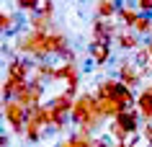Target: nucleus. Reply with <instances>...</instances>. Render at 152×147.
Instances as JSON below:
<instances>
[{
    "mask_svg": "<svg viewBox=\"0 0 152 147\" xmlns=\"http://www.w3.org/2000/svg\"><path fill=\"white\" fill-rule=\"evenodd\" d=\"M139 108H126V111H121L116 119L111 121V137L116 142H126L137 129H139Z\"/></svg>",
    "mask_w": 152,
    "mask_h": 147,
    "instance_id": "f03ea898",
    "label": "nucleus"
},
{
    "mask_svg": "<svg viewBox=\"0 0 152 147\" xmlns=\"http://www.w3.org/2000/svg\"><path fill=\"white\" fill-rule=\"evenodd\" d=\"M116 16H119V0H98L96 18H106V21H113Z\"/></svg>",
    "mask_w": 152,
    "mask_h": 147,
    "instance_id": "1a4fd4ad",
    "label": "nucleus"
},
{
    "mask_svg": "<svg viewBox=\"0 0 152 147\" xmlns=\"http://www.w3.org/2000/svg\"><path fill=\"white\" fill-rule=\"evenodd\" d=\"M88 54H90V59H93V62L103 65V62H108V59H111V44H106V41H90Z\"/></svg>",
    "mask_w": 152,
    "mask_h": 147,
    "instance_id": "6e6552de",
    "label": "nucleus"
},
{
    "mask_svg": "<svg viewBox=\"0 0 152 147\" xmlns=\"http://www.w3.org/2000/svg\"><path fill=\"white\" fill-rule=\"evenodd\" d=\"M41 96H44V88H41V83H39V80H28L23 88H21V93L16 96V101L26 108V111H31V108L41 106Z\"/></svg>",
    "mask_w": 152,
    "mask_h": 147,
    "instance_id": "7ed1b4c3",
    "label": "nucleus"
},
{
    "mask_svg": "<svg viewBox=\"0 0 152 147\" xmlns=\"http://www.w3.org/2000/svg\"><path fill=\"white\" fill-rule=\"evenodd\" d=\"M39 3H41V0H16V5H18V8L26 10V13H31V16L36 13V10H39Z\"/></svg>",
    "mask_w": 152,
    "mask_h": 147,
    "instance_id": "f8f14e48",
    "label": "nucleus"
},
{
    "mask_svg": "<svg viewBox=\"0 0 152 147\" xmlns=\"http://www.w3.org/2000/svg\"><path fill=\"white\" fill-rule=\"evenodd\" d=\"M31 70H34V62H31V59H26V57H16V59H10V62H8V75H5V78L26 83V80H28V72H31Z\"/></svg>",
    "mask_w": 152,
    "mask_h": 147,
    "instance_id": "39448f33",
    "label": "nucleus"
},
{
    "mask_svg": "<svg viewBox=\"0 0 152 147\" xmlns=\"http://www.w3.org/2000/svg\"><path fill=\"white\" fill-rule=\"evenodd\" d=\"M142 134H144V142L152 147V121L150 124H144V129H142Z\"/></svg>",
    "mask_w": 152,
    "mask_h": 147,
    "instance_id": "4468645a",
    "label": "nucleus"
},
{
    "mask_svg": "<svg viewBox=\"0 0 152 147\" xmlns=\"http://www.w3.org/2000/svg\"><path fill=\"white\" fill-rule=\"evenodd\" d=\"M36 13H39V16H44V18H52V13H54V3H52V0H41ZM36 13H34V16H36Z\"/></svg>",
    "mask_w": 152,
    "mask_h": 147,
    "instance_id": "ddd939ff",
    "label": "nucleus"
},
{
    "mask_svg": "<svg viewBox=\"0 0 152 147\" xmlns=\"http://www.w3.org/2000/svg\"><path fill=\"white\" fill-rule=\"evenodd\" d=\"M142 70L139 67H134L132 62H121V67H119V80L126 85V88H137L139 85V80H142Z\"/></svg>",
    "mask_w": 152,
    "mask_h": 147,
    "instance_id": "0eeeda50",
    "label": "nucleus"
},
{
    "mask_svg": "<svg viewBox=\"0 0 152 147\" xmlns=\"http://www.w3.org/2000/svg\"><path fill=\"white\" fill-rule=\"evenodd\" d=\"M113 36H119L113 21H106V18H96V21H93V41H106V44H111Z\"/></svg>",
    "mask_w": 152,
    "mask_h": 147,
    "instance_id": "423d86ee",
    "label": "nucleus"
},
{
    "mask_svg": "<svg viewBox=\"0 0 152 147\" xmlns=\"http://www.w3.org/2000/svg\"><path fill=\"white\" fill-rule=\"evenodd\" d=\"M59 147H93V139L85 134H72L70 139H64Z\"/></svg>",
    "mask_w": 152,
    "mask_h": 147,
    "instance_id": "9b49d317",
    "label": "nucleus"
},
{
    "mask_svg": "<svg viewBox=\"0 0 152 147\" xmlns=\"http://www.w3.org/2000/svg\"><path fill=\"white\" fill-rule=\"evenodd\" d=\"M116 39H119V47H121V49H137V47H139V41H137L139 36H137L132 29L119 31V36H116Z\"/></svg>",
    "mask_w": 152,
    "mask_h": 147,
    "instance_id": "9d476101",
    "label": "nucleus"
},
{
    "mask_svg": "<svg viewBox=\"0 0 152 147\" xmlns=\"http://www.w3.org/2000/svg\"><path fill=\"white\" fill-rule=\"evenodd\" d=\"M103 119H106V116L98 111V98H96V93H83V96L75 98V106H72V121L80 127L77 134L90 137V132L98 129Z\"/></svg>",
    "mask_w": 152,
    "mask_h": 147,
    "instance_id": "f257e3e1",
    "label": "nucleus"
},
{
    "mask_svg": "<svg viewBox=\"0 0 152 147\" xmlns=\"http://www.w3.org/2000/svg\"><path fill=\"white\" fill-rule=\"evenodd\" d=\"M3 114L8 119V124L13 127L16 132H23L26 129V119H28V111H26L18 101H5L3 103Z\"/></svg>",
    "mask_w": 152,
    "mask_h": 147,
    "instance_id": "20e7f679",
    "label": "nucleus"
}]
</instances>
